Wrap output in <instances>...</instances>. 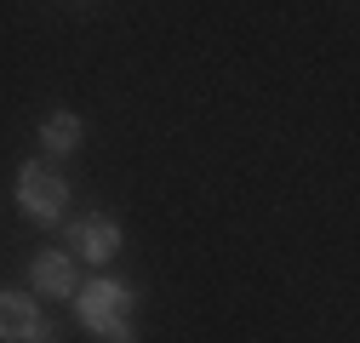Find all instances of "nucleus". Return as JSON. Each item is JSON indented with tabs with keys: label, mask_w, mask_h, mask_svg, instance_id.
<instances>
[{
	"label": "nucleus",
	"mask_w": 360,
	"mask_h": 343,
	"mask_svg": "<svg viewBox=\"0 0 360 343\" xmlns=\"http://www.w3.org/2000/svg\"><path fill=\"white\" fill-rule=\"evenodd\" d=\"M75 309H80V326L103 337V343H138V326H131V309H138V286L131 280H115V275H98L92 286L75 292Z\"/></svg>",
	"instance_id": "nucleus-1"
},
{
	"label": "nucleus",
	"mask_w": 360,
	"mask_h": 343,
	"mask_svg": "<svg viewBox=\"0 0 360 343\" xmlns=\"http://www.w3.org/2000/svg\"><path fill=\"white\" fill-rule=\"evenodd\" d=\"M18 206L29 212L34 224H58V218H63V206H69V183H63V172H52L46 160L18 166Z\"/></svg>",
	"instance_id": "nucleus-2"
},
{
	"label": "nucleus",
	"mask_w": 360,
	"mask_h": 343,
	"mask_svg": "<svg viewBox=\"0 0 360 343\" xmlns=\"http://www.w3.org/2000/svg\"><path fill=\"white\" fill-rule=\"evenodd\" d=\"M69 252L80 257V264H109V257L120 252V224L109 218V212L75 218V224H69Z\"/></svg>",
	"instance_id": "nucleus-3"
},
{
	"label": "nucleus",
	"mask_w": 360,
	"mask_h": 343,
	"mask_svg": "<svg viewBox=\"0 0 360 343\" xmlns=\"http://www.w3.org/2000/svg\"><path fill=\"white\" fill-rule=\"evenodd\" d=\"M34 292L40 297H75L80 292V275H75V252H34Z\"/></svg>",
	"instance_id": "nucleus-4"
},
{
	"label": "nucleus",
	"mask_w": 360,
	"mask_h": 343,
	"mask_svg": "<svg viewBox=\"0 0 360 343\" xmlns=\"http://www.w3.org/2000/svg\"><path fill=\"white\" fill-rule=\"evenodd\" d=\"M34 326H40V304L29 292H6L0 286V343H29Z\"/></svg>",
	"instance_id": "nucleus-5"
},
{
	"label": "nucleus",
	"mask_w": 360,
	"mask_h": 343,
	"mask_svg": "<svg viewBox=\"0 0 360 343\" xmlns=\"http://www.w3.org/2000/svg\"><path fill=\"white\" fill-rule=\"evenodd\" d=\"M40 143H46L52 155H69V149H80V120H75L69 109H52L46 120H40Z\"/></svg>",
	"instance_id": "nucleus-6"
},
{
	"label": "nucleus",
	"mask_w": 360,
	"mask_h": 343,
	"mask_svg": "<svg viewBox=\"0 0 360 343\" xmlns=\"http://www.w3.org/2000/svg\"><path fill=\"white\" fill-rule=\"evenodd\" d=\"M29 343H58V326H52V321H46V315H40V326H34V332H29Z\"/></svg>",
	"instance_id": "nucleus-7"
}]
</instances>
